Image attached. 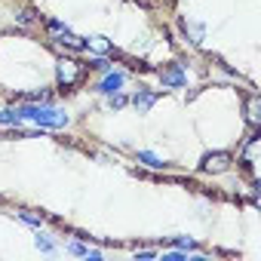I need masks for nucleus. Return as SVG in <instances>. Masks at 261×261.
Listing matches in <instances>:
<instances>
[{"label": "nucleus", "instance_id": "0eeeda50", "mask_svg": "<svg viewBox=\"0 0 261 261\" xmlns=\"http://www.w3.org/2000/svg\"><path fill=\"white\" fill-rule=\"evenodd\" d=\"M181 31L191 37V43H203V40H206L203 25H197V22H188V19H185V22H181Z\"/></svg>", "mask_w": 261, "mask_h": 261}, {"label": "nucleus", "instance_id": "6e6552de", "mask_svg": "<svg viewBox=\"0 0 261 261\" xmlns=\"http://www.w3.org/2000/svg\"><path fill=\"white\" fill-rule=\"evenodd\" d=\"M139 160H142L145 166H151V169H160V166H166L160 157H154V154H148V151H142V154H139Z\"/></svg>", "mask_w": 261, "mask_h": 261}, {"label": "nucleus", "instance_id": "dca6fc26", "mask_svg": "<svg viewBox=\"0 0 261 261\" xmlns=\"http://www.w3.org/2000/svg\"><path fill=\"white\" fill-rule=\"evenodd\" d=\"M68 249H71V252H74V255H86V249H83V243H71V246H68Z\"/></svg>", "mask_w": 261, "mask_h": 261}, {"label": "nucleus", "instance_id": "2eb2a0df", "mask_svg": "<svg viewBox=\"0 0 261 261\" xmlns=\"http://www.w3.org/2000/svg\"><path fill=\"white\" fill-rule=\"evenodd\" d=\"M111 105H114V108H123V105H126V95H117V92H114V95H111Z\"/></svg>", "mask_w": 261, "mask_h": 261}, {"label": "nucleus", "instance_id": "1a4fd4ad", "mask_svg": "<svg viewBox=\"0 0 261 261\" xmlns=\"http://www.w3.org/2000/svg\"><path fill=\"white\" fill-rule=\"evenodd\" d=\"M86 49H95V53H111V46H108V40H105V37H92V40L86 43Z\"/></svg>", "mask_w": 261, "mask_h": 261}, {"label": "nucleus", "instance_id": "20e7f679", "mask_svg": "<svg viewBox=\"0 0 261 261\" xmlns=\"http://www.w3.org/2000/svg\"><path fill=\"white\" fill-rule=\"evenodd\" d=\"M77 77H80V65H77V62H71V59L59 62V80H62L65 86H71Z\"/></svg>", "mask_w": 261, "mask_h": 261}, {"label": "nucleus", "instance_id": "f257e3e1", "mask_svg": "<svg viewBox=\"0 0 261 261\" xmlns=\"http://www.w3.org/2000/svg\"><path fill=\"white\" fill-rule=\"evenodd\" d=\"M16 117L19 120H34L40 126H68V114H62L56 108H31V105H22V108H16Z\"/></svg>", "mask_w": 261, "mask_h": 261}, {"label": "nucleus", "instance_id": "9b49d317", "mask_svg": "<svg viewBox=\"0 0 261 261\" xmlns=\"http://www.w3.org/2000/svg\"><path fill=\"white\" fill-rule=\"evenodd\" d=\"M0 123H4V126H19L16 111H0Z\"/></svg>", "mask_w": 261, "mask_h": 261}, {"label": "nucleus", "instance_id": "9d476101", "mask_svg": "<svg viewBox=\"0 0 261 261\" xmlns=\"http://www.w3.org/2000/svg\"><path fill=\"white\" fill-rule=\"evenodd\" d=\"M261 114H258V95H249V123H258Z\"/></svg>", "mask_w": 261, "mask_h": 261}, {"label": "nucleus", "instance_id": "7ed1b4c3", "mask_svg": "<svg viewBox=\"0 0 261 261\" xmlns=\"http://www.w3.org/2000/svg\"><path fill=\"white\" fill-rule=\"evenodd\" d=\"M203 169H206V172H224V169H230V154H224V151L206 154V157H203Z\"/></svg>", "mask_w": 261, "mask_h": 261}, {"label": "nucleus", "instance_id": "f3484780", "mask_svg": "<svg viewBox=\"0 0 261 261\" xmlns=\"http://www.w3.org/2000/svg\"><path fill=\"white\" fill-rule=\"evenodd\" d=\"M22 221H28V224H40V218H34V215H28V212H22Z\"/></svg>", "mask_w": 261, "mask_h": 261}, {"label": "nucleus", "instance_id": "ddd939ff", "mask_svg": "<svg viewBox=\"0 0 261 261\" xmlns=\"http://www.w3.org/2000/svg\"><path fill=\"white\" fill-rule=\"evenodd\" d=\"M37 246L43 249V252H53L56 246H53V240H46V237H37Z\"/></svg>", "mask_w": 261, "mask_h": 261}, {"label": "nucleus", "instance_id": "f8f14e48", "mask_svg": "<svg viewBox=\"0 0 261 261\" xmlns=\"http://www.w3.org/2000/svg\"><path fill=\"white\" fill-rule=\"evenodd\" d=\"M46 28H49L53 34H62V31H68V28H65L62 22H56V19H49V22H46Z\"/></svg>", "mask_w": 261, "mask_h": 261}, {"label": "nucleus", "instance_id": "4468645a", "mask_svg": "<svg viewBox=\"0 0 261 261\" xmlns=\"http://www.w3.org/2000/svg\"><path fill=\"white\" fill-rule=\"evenodd\" d=\"M19 22H22V25H31V22H34V13H31V10H25V13L19 16Z\"/></svg>", "mask_w": 261, "mask_h": 261}, {"label": "nucleus", "instance_id": "39448f33", "mask_svg": "<svg viewBox=\"0 0 261 261\" xmlns=\"http://www.w3.org/2000/svg\"><path fill=\"white\" fill-rule=\"evenodd\" d=\"M120 86H123V74H120V71H114V74H108V77L98 83V92L114 95V92H120Z\"/></svg>", "mask_w": 261, "mask_h": 261}, {"label": "nucleus", "instance_id": "f03ea898", "mask_svg": "<svg viewBox=\"0 0 261 261\" xmlns=\"http://www.w3.org/2000/svg\"><path fill=\"white\" fill-rule=\"evenodd\" d=\"M160 80H163V86H175V89L188 83V77H185V71H181L178 62H169V65L160 71Z\"/></svg>", "mask_w": 261, "mask_h": 261}, {"label": "nucleus", "instance_id": "423d86ee", "mask_svg": "<svg viewBox=\"0 0 261 261\" xmlns=\"http://www.w3.org/2000/svg\"><path fill=\"white\" fill-rule=\"evenodd\" d=\"M157 101V92H151V89H139L136 92V98H133V105L145 114V111H151V105Z\"/></svg>", "mask_w": 261, "mask_h": 261}]
</instances>
